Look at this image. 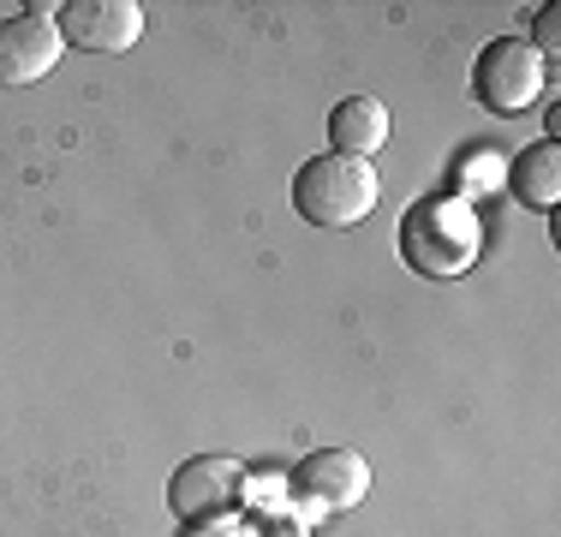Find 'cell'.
Wrapping results in <instances>:
<instances>
[{"instance_id":"cell-3","label":"cell","mask_w":561,"mask_h":537,"mask_svg":"<svg viewBox=\"0 0 561 537\" xmlns=\"http://www.w3.org/2000/svg\"><path fill=\"white\" fill-rule=\"evenodd\" d=\"M543 78H550V66L531 54L526 36H490L472 60V96H478V107L514 119L543 96Z\"/></svg>"},{"instance_id":"cell-2","label":"cell","mask_w":561,"mask_h":537,"mask_svg":"<svg viewBox=\"0 0 561 537\" xmlns=\"http://www.w3.org/2000/svg\"><path fill=\"white\" fill-rule=\"evenodd\" d=\"M382 197V180L370 161L358 156H311L299 173H293V209L311 227H358Z\"/></svg>"},{"instance_id":"cell-12","label":"cell","mask_w":561,"mask_h":537,"mask_svg":"<svg viewBox=\"0 0 561 537\" xmlns=\"http://www.w3.org/2000/svg\"><path fill=\"white\" fill-rule=\"evenodd\" d=\"M185 537H251V526H239L233 514H221V519H192Z\"/></svg>"},{"instance_id":"cell-10","label":"cell","mask_w":561,"mask_h":537,"mask_svg":"<svg viewBox=\"0 0 561 537\" xmlns=\"http://www.w3.org/2000/svg\"><path fill=\"white\" fill-rule=\"evenodd\" d=\"M502 192V156L496 150H466L460 161H454V192L460 204H478V197Z\"/></svg>"},{"instance_id":"cell-6","label":"cell","mask_w":561,"mask_h":537,"mask_svg":"<svg viewBox=\"0 0 561 537\" xmlns=\"http://www.w3.org/2000/svg\"><path fill=\"white\" fill-rule=\"evenodd\" d=\"M55 31L60 43L84 54H126L144 36V7L138 0H66L55 7Z\"/></svg>"},{"instance_id":"cell-13","label":"cell","mask_w":561,"mask_h":537,"mask_svg":"<svg viewBox=\"0 0 561 537\" xmlns=\"http://www.w3.org/2000/svg\"><path fill=\"white\" fill-rule=\"evenodd\" d=\"M251 537H311L299 526V519H287V514H270L263 526H251Z\"/></svg>"},{"instance_id":"cell-4","label":"cell","mask_w":561,"mask_h":537,"mask_svg":"<svg viewBox=\"0 0 561 537\" xmlns=\"http://www.w3.org/2000/svg\"><path fill=\"white\" fill-rule=\"evenodd\" d=\"M287 483L305 514H353L370 495V466L358 448H311Z\"/></svg>"},{"instance_id":"cell-5","label":"cell","mask_w":561,"mask_h":537,"mask_svg":"<svg viewBox=\"0 0 561 537\" xmlns=\"http://www.w3.org/2000/svg\"><path fill=\"white\" fill-rule=\"evenodd\" d=\"M245 466L227 460V454H197V460H185L180 472L168 478V507L192 526V519H221L233 514L239 502H245Z\"/></svg>"},{"instance_id":"cell-9","label":"cell","mask_w":561,"mask_h":537,"mask_svg":"<svg viewBox=\"0 0 561 537\" xmlns=\"http://www.w3.org/2000/svg\"><path fill=\"white\" fill-rule=\"evenodd\" d=\"M329 144H335V156H358L370 161L389 144V107L377 96H346L335 102V114H329Z\"/></svg>"},{"instance_id":"cell-7","label":"cell","mask_w":561,"mask_h":537,"mask_svg":"<svg viewBox=\"0 0 561 537\" xmlns=\"http://www.w3.org/2000/svg\"><path fill=\"white\" fill-rule=\"evenodd\" d=\"M55 60H60L55 19L19 12V19L0 24V84H36V78L55 72Z\"/></svg>"},{"instance_id":"cell-8","label":"cell","mask_w":561,"mask_h":537,"mask_svg":"<svg viewBox=\"0 0 561 537\" xmlns=\"http://www.w3.org/2000/svg\"><path fill=\"white\" fill-rule=\"evenodd\" d=\"M502 185L519 197L526 209H538V215H550L561 204V150L550 138L543 144H526L514 161L502 168Z\"/></svg>"},{"instance_id":"cell-11","label":"cell","mask_w":561,"mask_h":537,"mask_svg":"<svg viewBox=\"0 0 561 537\" xmlns=\"http://www.w3.org/2000/svg\"><path fill=\"white\" fill-rule=\"evenodd\" d=\"M556 31H561V19H556V7H538V31H531V54H538L543 66L561 54V43H556Z\"/></svg>"},{"instance_id":"cell-1","label":"cell","mask_w":561,"mask_h":537,"mask_svg":"<svg viewBox=\"0 0 561 537\" xmlns=\"http://www.w3.org/2000/svg\"><path fill=\"white\" fill-rule=\"evenodd\" d=\"M478 251H484V227H478V209L460 204V197H419L400 215V258L424 281L466 275L478 263Z\"/></svg>"}]
</instances>
